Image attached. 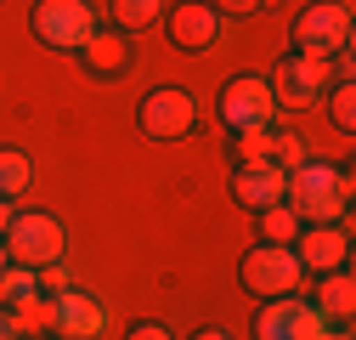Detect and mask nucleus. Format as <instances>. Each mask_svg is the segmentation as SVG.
Instances as JSON below:
<instances>
[{"instance_id": "obj_23", "label": "nucleus", "mask_w": 356, "mask_h": 340, "mask_svg": "<svg viewBox=\"0 0 356 340\" xmlns=\"http://www.w3.org/2000/svg\"><path fill=\"white\" fill-rule=\"evenodd\" d=\"M0 340H23V329H17V318H12V307H0Z\"/></svg>"}, {"instance_id": "obj_27", "label": "nucleus", "mask_w": 356, "mask_h": 340, "mask_svg": "<svg viewBox=\"0 0 356 340\" xmlns=\"http://www.w3.org/2000/svg\"><path fill=\"white\" fill-rule=\"evenodd\" d=\"M328 340H350V334H345V329H328Z\"/></svg>"}, {"instance_id": "obj_1", "label": "nucleus", "mask_w": 356, "mask_h": 340, "mask_svg": "<svg viewBox=\"0 0 356 340\" xmlns=\"http://www.w3.org/2000/svg\"><path fill=\"white\" fill-rule=\"evenodd\" d=\"M283 204L294 210L305 227H317V222H339L345 210H350V176H345L339 164H328V159H300V164L289 170Z\"/></svg>"}, {"instance_id": "obj_21", "label": "nucleus", "mask_w": 356, "mask_h": 340, "mask_svg": "<svg viewBox=\"0 0 356 340\" xmlns=\"http://www.w3.org/2000/svg\"><path fill=\"white\" fill-rule=\"evenodd\" d=\"M209 6L220 12V17H249V12H260L266 0H209Z\"/></svg>"}, {"instance_id": "obj_15", "label": "nucleus", "mask_w": 356, "mask_h": 340, "mask_svg": "<svg viewBox=\"0 0 356 340\" xmlns=\"http://www.w3.org/2000/svg\"><path fill=\"white\" fill-rule=\"evenodd\" d=\"M29 187H34V159L23 148H0V199L17 204Z\"/></svg>"}, {"instance_id": "obj_14", "label": "nucleus", "mask_w": 356, "mask_h": 340, "mask_svg": "<svg viewBox=\"0 0 356 340\" xmlns=\"http://www.w3.org/2000/svg\"><path fill=\"white\" fill-rule=\"evenodd\" d=\"M311 307H317L328 323H345V318L356 312V278H350V267L323 272V278H317V295H311Z\"/></svg>"}, {"instance_id": "obj_2", "label": "nucleus", "mask_w": 356, "mask_h": 340, "mask_svg": "<svg viewBox=\"0 0 356 340\" xmlns=\"http://www.w3.org/2000/svg\"><path fill=\"white\" fill-rule=\"evenodd\" d=\"M6 255L17 267H34V272H46L63 261V249H68V227L51 216V210H12V222H6Z\"/></svg>"}, {"instance_id": "obj_20", "label": "nucleus", "mask_w": 356, "mask_h": 340, "mask_svg": "<svg viewBox=\"0 0 356 340\" xmlns=\"http://www.w3.org/2000/svg\"><path fill=\"white\" fill-rule=\"evenodd\" d=\"M300 159H311V153L300 148V137H272V164H277V170H294Z\"/></svg>"}, {"instance_id": "obj_11", "label": "nucleus", "mask_w": 356, "mask_h": 340, "mask_svg": "<svg viewBox=\"0 0 356 340\" xmlns=\"http://www.w3.org/2000/svg\"><path fill=\"white\" fill-rule=\"evenodd\" d=\"M164 29H170L175 52H215L220 34H227V17H220L209 0H181L175 12H164Z\"/></svg>"}, {"instance_id": "obj_3", "label": "nucleus", "mask_w": 356, "mask_h": 340, "mask_svg": "<svg viewBox=\"0 0 356 340\" xmlns=\"http://www.w3.org/2000/svg\"><path fill=\"white\" fill-rule=\"evenodd\" d=\"M238 284L260 301H277V295H294L305 284V267H300L294 244H254L238 261Z\"/></svg>"}, {"instance_id": "obj_7", "label": "nucleus", "mask_w": 356, "mask_h": 340, "mask_svg": "<svg viewBox=\"0 0 356 340\" xmlns=\"http://www.w3.org/2000/svg\"><path fill=\"white\" fill-rule=\"evenodd\" d=\"M29 29H34L40 46H51V52H85L91 34H97V12L85 6V0H40Z\"/></svg>"}, {"instance_id": "obj_5", "label": "nucleus", "mask_w": 356, "mask_h": 340, "mask_svg": "<svg viewBox=\"0 0 356 340\" xmlns=\"http://www.w3.org/2000/svg\"><path fill=\"white\" fill-rule=\"evenodd\" d=\"M272 119H277V97L266 85V74H238L220 91V125L232 137H260V131H272Z\"/></svg>"}, {"instance_id": "obj_18", "label": "nucleus", "mask_w": 356, "mask_h": 340, "mask_svg": "<svg viewBox=\"0 0 356 340\" xmlns=\"http://www.w3.org/2000/svg\"><path fill=\"white\" fill-rule=\"evenodd\" d=\"M159 17H164V0H113V23L124 34H136V29L159 23Z\"/></svg>"}, {"instance_id": "obj_12", "label": "nucleus", "mask_w": 356, "mask_h": 340, "mask_svg": "<svg viewBox=\"0 0 356 340\" xmlns=\"http://www.w3.org/2000/svg\"><path fill=\"white\" fill-rule=\"evenodd\" d=\"M283 187H289V170H277L272 159H249V164H238L232 170V204H243V210H272V204H283Z\"/></svg>"}, {"instance_id": "obj_9", "label": "nucleus", "mask_w": 356, "mask_h": 340, "mask_svg": "<svg viewBox=\"0 0 356 340\" xmlns=\"http://www.w3.org/2000/svg\"><path fill=\"white\" fill-rule=\"evenodd\" d=\"M328 79H334V63H328V57H305V52H294V57L277 63V74L266 79V85H272L277 108H317L323 91H328Z\"/></svg>"}, {"instance_id": "obj_6", "label": "nucleus", "mask_w": 356, "mask_h": 340, "mask_svg": "<svg viewBox=\"0 0 356 340\" xmlns=\"http://www.w3.org/2000/svg\"><path fill=\"white\" fill-rule=\"evenodd\" d=\"M350 29H356L350 0H317V6H305L294 17V52H305V57H339L350 46Z\"/></svg>"}, {"instance_id": "obj_4", "label": "nucleus", "mask_w": 356, "mask_h": 340, "mask_svg": "<svg viewBox=\"0 0 356 340\" xmlns=\"http://www.w3.org/2000/svg\"><path fill=\"white\" fill-rule=\"evenodd\" d=\"M136 131L147 142H181L198 131V97L181 91V85H159L136 102Z\"/></svg>"}, {"instance_id": "obj_13", "label": "nucleus", "mask_w": 356, "mask_h": 340, "mask_svg": "<svg viewBox=\"0 0 356 340\" xmlns=\"http://www.w3.org/2000/svg\"><path fill=\"white\" fill-rule=\"evenodd\" d=\"M294 255H300V267H305L311 278H323V272H334V267L350 261V238H345L339 222H317V227H300Z\"/></svg>"}, {"instance_id": "obj_24", "label": "nucleus", "mask_w": 356, "mask_h": 340, "mask_svg": "<svg viewBox=\"0 0 356 340\" xmlns=\"http://www.w3.org/2000/svg\"><path fill=\"white\" fill-rule=\"evenodd\" d=\"M193 340H232V329H198Z\"/></svg>"}, {"instance_id": "obj_26", "label": "nucleus", "mask_w": 356, "mask_h": 340, "mask_svg": "<svg viewBox=\"0 0 356 340\" xmlns=\"http://www.w3.org/2000/svg\"><path fill=\"white\" fill-rule=\"evenodd\" d=\"M6 267H12V255H6V244H0V272H6Z\"/></svg>"}, {"instance_id": "obj_22", "label": "nucleus", "mask_w": 356, "mask_h": 340, "mask_svg": "<svg viewBox=\"0 0 356 340\" xmlns=\"http://www.w3.org/2000/svg\"><path fill=\"white\" fill-rule=\"evenodd\" d=\"M124 340H175V334H170L164 323H136V329H130Z\"/></svg>"}, {"instance_id": "obj_17", "label": "nucleus", "mask_w": 356, "mask_h": 340, "mask_svg": "<svg viewBox=\"0 0 356 340\" xmlns=\"http://www.w3.org/2000/svg\"><path fill=\"white\" fill-rule=\"evenodd\" d=\"M300 216H294V210L289 204H272V210H260V244H294L300 238Z\"/></svg>"}, {"instance_id": "obj_10", "label": "nucleus", "mask_w": 356, "mask_h": 340, "mask_svg": "<svg viewBox=\"0 0 356 340\" xmlns=\"http://www.w3.org/2000/svg\"><path fill=\"white\" fill-rule=\"evenodd\" d=\"M46 329L57 340H97L108 329V301L68 284V289H57L51 301H46Z\"/></svg>"}, {"instance_id": "obj_25", "label": "nucleus", "mask_w": 356, "mask_h": 340, "mask_svg": "<svg viewBox=\"0 0 356 340\" xmlns=\"http://www.w3.org/2000/svg\"><path fill=\"white\" fill-rule=\"evenodd\" d=\"M6 222H12V204L0 199V238H6Z\"/></svg>"}, {"instance_id": "obj_19", "label": "nucleus", "mask_w": 356, "mask_h": 340, "mask_svg": "<svg viewBox=\"0 0 356 340\" xmlns=\"http://www.w3.org/2000/svg\"><path fill=\"white\" fill-rule=\"evenodd\" d=\"M328 119H334V131H356V85H350V79L334 85V97H328Z\"/></svg>"}, {"instance_id": "obj_8", "label": "nucleus", "mask_w": 356, "mask_h": 340, "mask_svg": "<svg viewBox=\"0 0 356 340\" xmlns=\"http://www.w3.org/2000/svg\"><path fill=\"white\" fill-rule=\"evenodd\" d=\"M328 329L334 323L300 295H277L254 312V340H328Z\"/></svg>"}, {"instance_id": "obj_16", "label": "nucleus", "mask_w": 356, "mask_h": 340, "mask_svg": "<svg viewBox=\"0 0 356 340\" xmlns=\"http://www.w3.org/2000/svg\"><path fill=\"white\" fill-rule=\"evenodd\" d=\"M79 57L91 63V74L102 79V74H119V68L130 63V46H124V34H102V29H97V34H91V46H85Z\"/></svg>"}]
</instances>
